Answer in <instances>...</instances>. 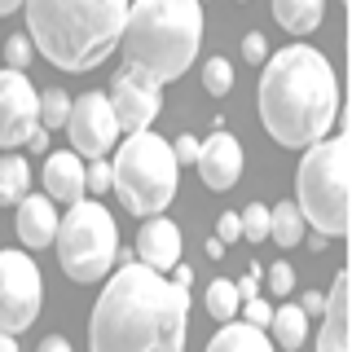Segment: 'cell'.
<instances>
[{"label":"cell","instance_id":"obj_1","mask_svg":"<svg viewBox=\"0 0 352 352\" xmlns=\"http://www.w3.org/2000/svg\"><path fill=\"white\" fill-rule=\"evenodd\" d=\"M190 291L128 260L88 317V352H185Z\"/></svg>","mask_w":352,"mask_h":352},{"label":"cell","instance_id":"obj_2","mask_svg":"<svg viewBox=\"0 0 352 352\" xmlns=\"http://www.w3.org/2000/svg\"><path fill=\"white\" fill-rule=\"evenodd\" d=\"M339 119V80L313 44H286L264 62L260 124L282 150H308Z\"/></svg>","mask_w":352,"mask_h":352},{"label":"cell","instance_id":"obj_3","mask_svg":"<svg viewBox=\"0 0 352 352\" xmlns=\"http://www.w3.org/2000/svg\"><path fill=\"white\" fill-rule=\"evenodd\" d=\"M132 0H22L27 40L58 71H93L119 49Z\"/></svg>","mask_w":352,"mask_h":352},{"label":"cell","instance_id":"obj_4","mask_svg":"<svg viewBox=\"0 0 352 352\" xmlns=\"http://www.w3.org/2000/svg\"><path fill=\"white\" fill-rule=\"evenodd\" d=\"M203 44V0H132L119 36L124 71H137L154 88L181 80Z\"/></svg>","mask_w":352,"mask_h":352},{"label":"cell","instance_id":"obj_5","mask_svg":"<svg viewBox=\"0 0 352 352\" xmlns=\"http://www.w3.org/2000/svg\"><path fill=\"white\" fill-rule=\"evenodd\" d=\"M348 181H352V141L322 137L304 150L300 176H295V207L304 225H313L322 238L348 234Z\"/></svg>","mask_w":352,"mask_h":352},{"label":"cell","instance_id":"obj_6","mask_svg":"<svg viewBox=\"0 0 352 352\" xmlns=\"http://www.w3.org/2000/svg\"><path fill=\"white\" fill-rule=\"evenodd\" d=\"M176 181H181V163L172 159V146L154 132H128L119 141V154L110 163V190L132 216H159L168 212L176 198Z\"/></svg>","mask_w":352,"mask_h":352},{"label":"cell","instance_id":"obj_7","mask_svg":"<svg viewBox=\"0 0 352 352\" xmlns=\"http://www.w3.org/2000/svg\"><path fill=\"white\" fill-rule=\"evenodd\" d=\"M58 264L71 282H102L110 264L119 256V225L93 198L71 203V212L58 220V238H53Z\"/></svg>","mask_w":352,"mask_h":352},{"label":"cell","instance_id":"obj_8","mask_svg":"<svg viewBox=\"0 0 352 352\" xmlns=\"http://www.w3.org/2000/svg\"><path fill=\"white\" fill-rule=\"evenodd\" d=\"M44 278L27 251H0V335H22L40 317Z\"/></svg>","mask_w":352,"mask_h":352},{"label":"cell","instance_id":"obj_9","mask_svg":"<svg viewBox=\"0 0 352 352\" xmlns=\"http://www.w3.org/2000/svg\"><path fill=\"white\" fill-rule=\"evenodd\" d=\"M66 132H71V150L80 159H106V150L119 146V124L115 110H110L106 93H84L71 102V115H66Z\"/></svg>","mask_w":352,"mask_h":352},{"label":"cell","instance_id":"obj_10","mask_svg":"<svg viewBox=\"0 0 352 352\" xmlns=\"http://www.w3.org/2000/svg\"><path fill=\"white\" fill-rule=\"evenodd\" d=\"M40 128V93L22 71H0V150L27 146Z\"/></svg>","mask_w":352,"mask_h":352},{"label":"cell","instance_id":"obj_11","mask_svg":"<svg viewBox=\"0 0 352 352\" xmlns=\"http://www.w3.org/2000/svg\"><path fill=\"white\" fill-rule=\"evenodd\" d=\"M110 110H115L119 132H150V124L159 119V88L150 80H141L137 71H115L110 80Z\"/></svg>","mask_w":352,"mask_h":352},{"label":"cell","instance_id":"obj_12","mask_svg":"<svg viewBox=\"0 0 352 352\" xmlns=\"http://www.w3.org/2000/svg\"><path fill=\"white\" fill-rule=\"evenodd\" d=\"M194 168H198L207 190L225 194V190H234V181L242 176V146L229 137V132H212L207 141H198Z\"/></svg>","mask_w":352,"mask_h":352},{"label":"cell","instance_id":"obj_13","mask_svg":"<svg viewBox=\"0 0 352 352\" xmlns=\"http://www.w3.org/2000/svg\"><path fill=\"white\" fill-rule=\"evenodd\" d=\"M137 264H146L154 273H168L181 264V229L172 225L168 216H150L137 234Z\"/></svg>","mask_w":352,"mask_h":352},{"label":"cell","instance_id":"obj_14","mask_svg":"<svg viewBox=\"0 0 352 352\" xmlns=\"http://www.w3.org/2000/svg\"><path fill=\"white\" fill-rule=\"evenodd\" d=\"M58 212H53V198L49 194H27L18 203V238L22 247L40 251V247H53V238H58Z\"/></svg>","mask_w":352,"mask_h":352},{"label":"cell","instance_id":"obj_15","mask_svg":"<svg viewBox=\"0 0 352 352\" xmlns=\"http://www.w3.org/2000/svg\"><path fill=\"white\" fill-rule=\"evenodd\" d=\"M44 194L53 203H66V207L84 198V159L75 150L49 154V163H44Z\"/></svg>","mask_w":352,"mask_h":352},{"label":"cell","instance_id":"obj_16","mask_svg":"<svg viewBox=\"0 0 352 352\" xmlns=\"http://www.w3.org/2000/svg\"><path fill=\"white\" fill-rule=\"evenodd\" d=\"M317 352H352L348 344V273L330 282L326 308H322V335H317Z\"/></svg>","mask_w":352,"mask_h":352},{"label":"cell","instance_id":"obj_17","mask_svg":"<svg viewBox=\"0 0 352 352\" xmlns=\"http://www.w3.org/2000/svg\"><path fill=\"white\" fill-rule=\"evenodd\" d=\"M207 352H278V348H273V339L264 335V330H256V326H247V322H225V326L212 335Z\"/></svg>","mask_w":352,"mask_h":352},{"label":"cell","instance_id":"obj_18","mask_svg":"<svg viewBox=\"0 0 352 352\" xmlns=\"http://www.w3.org/2000/svg\"><path fill=\"white\" fill-rule=\"evenodd\" d=\"M273 18H278L282 31H291V36H308V31L322 27L326 0H273Z\"/></svg>","mask_w":352,"mask_h":352},{"label":"cell","instance_id":"obj_19","mask_svg":"<svg viewBox=\"0 0 352 352\" xmlns=\"http://www.w3.org/2000/svg\"><path fill=\"white\" fill-rule=\"evenodd\" d=\"M269 330H273V348H282V352L304 348V339H308V317H304V308H300V304L273 308Z\"/></svg>","mask_w":352,"mask_h":352},{"label":"cell","instance_id":"obj_20","mask_svg":"<svg viewBox=\"0 0 352 352\" xmlns=\"http://www.w3.org/2000/svg\"><path fill=\"white\" fill-rule=\"evenodd\" d=\"M31 194V168L22 154H5L0 159V207H18Z\"/></svg>","mask_w":352,"mask_h":352},{"label":"cell","instance_id":"obj_21","mask_svg":"<svg viewBox=\"0 0 352 352\" xmlns=\"http://www.w3.org/2000/svg\"><path fill=\"white\" fill-rule=\"evenodd\" d=\"M304 216H300V207L295 203H278V207H269V238L278 242V247H300L304 242Z\"/></svg>","mask_w":352,"mask_h":352},{"label":"cell","instance_id":"obj_22","mask_svg":"<svg viewBox=\"0 0 352 352\" xmlns=\"http://www.w3.org/2000/svg\"><path fill=\"white\" fill-rule=\"evenodd\" d=\"M238 308H242V300H238V286L229 278H216L207 286V313H212L216 322H234Z\"/></svg>","mask_w":352,"mask_h":352},{"label":"cell","instance_id":"obj_23","mask_svg":"<svg viewBox=\"0 0 352 352\" xmlns=\"http://www.w3.org/2000/svg\"><path fill=\"white\" fill-rule=\"evenodd\" d=\"M66 115H71V97L62 93V88H49V93H40V128H66Z\"/></svg>","mask_w":352,"mask_h":352},{"label":"cell","instance_id":"obj_24","mask_svg":"<svg viewBox=\"0 0 352 352\" xmlns=\"http://www.w3.org/2000/svg\"><path fill=\"white\" fill-rule=\"evenodd\" d=\"M238 229H242L247 242H264V238H269V207H264V203H247L238 212Z\"/></svg>","mask_w":352,"mask_h":352},{"label":"cell","instance_id":"obj_25","mask_svg":"<svg viewBox=\"0 0 352 352\" xmlns=\"http://www.w3.org/2000/svg\"><path fill=\"white\" fill-rule=\"evenodd\" d=\"M203 88L212 97H225L229 88H234V66H229V58H207V66H203Z\"/></svg>","mask_w":352,"mask_h":352},{"label":"cell","instance_id":"obj_26","mask_svg":"<svg viewBox=\"0 0 352 352\" xmlns=\"http://www.w3.org/2000/svg\"><path fill=\"white\" fill-rule=\"evenodd\" d=\"M31 58H36V49H31L27 36H9V40H5V62H9V71H22Z\"/></svg>","mask_w":352,"mask_h":352},{"label":"cell","instance_id":"obj_27","mask_svg":"<svg viewBox=\"0 0 352 352\" xmlns=\"http://www.w3.org/2000/svg\"><path fill=\"white\" fill-rule=\"evenodd\" d=\"M84 190H93V194L110 190V163L106 159H93V168H84Z\"/></svg>","mask_w":352,"mask_h":352},{"label":"cell","instance_id":"obj_28","mask_svg":"<svg viewBox=\"0 0 352 352\" xmlns=\"http://www.w3.org/2000/svg\"><path fill=\"white\" fill-rule=\"evenodd\" d=\"M264 278H269V291H273V295H286V291L295 286V269H291L286 260H278L269 273H264Z\"/></svg>","mask_w":352,"mask_h":352},{"label":"cell","instance_id":"obj_29","mask_svg":"<svg viewBox=\"0 0 352 352\" xmlns=\"http://www.w3.org/2000/svg\"><path fill=\"white\" fill-rule=\"evenodd\" d=\"M242 53H247V62H269V40L260 36V31H247V36H242Z\"/></svg>","mask_w":352,"mask_h":352},{"label":"cell","instance_id":"obj_30","mask_svg":"<svg viewBox=\"0 0 352 352\" xmlns=\"http://www.w3.org/2000/svg\"><path fill=\"white\" fill-rule=\"evenodd\" d=\"M168 146H172V159L176 163H194L198 159V137H190V132H181L176 141H168Z\"/></svg>","mask_w":352,"mask_h":352},{"label":"cell","instance_id":"obj_31","mask_svg":"<svg viewBox=\"0 0 352 352\" xmlns=\"http://www.w3.org/2000/svg\"><path fill=\"white\" fill-rule=\"evenodd\" d=\"M260 278H264V269H260V264H251V269H247V278H242V282H234L238 286V300L242 304H247V300H260Z\"/></svg>","mask_w":352,"mask_h":352},{"label":"cell","instance_id":"obj_32","mask_svg":"<svg viewBox=\"0 0 352 352\" xmlns=\"http://www.w3.org/2000/svg\"><path fill=\"white\" fill-rule=\"evenodd\" d=\"M269 317H273V304L269 300H247V326L269 330Z\"/></svg>","mask_w":352,"mask_h":352},{"label":"cell","instance_id":"obj_33","mask_svg":"<svg viewBox=\"0 0 352 352\" xmlns=\"http://www.w3.org/2000/svg\"><path fill=\"white\" fill-rule=\"evenodd\" d=\"M216 238H220V242H238V238H242V229H238V212H225V216L216 220Z\"/></svg>","mask_w":352,"mask_h":352},{"label":"cell","instance_id":"obj_34","mask_svg":"<svg viewBox=\"0 0 352 352\" xmlns=\"http://www.w3.org/2000/svg\"><path fill=\"white\" fill-rule=\"evenodd\" d=\"M300 308H304V317H322V308H326V295L322 291H304V300H300Z\"/></svg>","mask_w":352,"mask_h":352},{"label":"cell","instance_id":"obj_35","mask_svg":"<svg viewBox=\"0 0 352 352\" xmlns=\"http://www.w3.org/2000/svg\"><path fill=\"white\" fill-rule=\"evenodd\" d=\"M36 352H75V348H71V339L49 335V339H40V348H36Z\"/></svg>","mask_w":352,"mask_h":352},{"label":"cell","instance_id":"obj_36","mask_svg":"<svg viewBox=\"0 0 352 352\" xmlns=\"http://www.w3.org/2000/svg\"><path fill=\"white\" fill-rule=\"evenodd\" d=\"M27 146H31V150H36V154H40V150H49V132H44V128H36V137H31V141H27Z\"/></svg>","mask_w":352,"mask_h":352},{"label":"cell","instance_id":"obj_37","mask_svg":"<svg viewBox=\"0 0 352 352\" xmlns=\"http://www.w3.org/2000/svg\"><path fill=\"white\" fill-rule=\"evenodd\" d=\"M190 282H194L190 264H176V286H185V291H190Z\"/></svg>","mask_w":352,"mask_h":352},{"label":"cell","instance_id":"obj_38","mask_svg":"<svg viewBox=\"0 0 352 352\" xmlns=\"http://www.w3.org/2000/svg\"><path fill=\"white\" fill-rule=\"evenodd\" d=\"M207 256L220 260V256H225V242H220V238H207Z\"/></svg>","mask_w":352,"mask_h":352},{"label":"cell","instance_id":"obj_39","mask_svg":"<svg viewBox=\"0 0 352 352\" xmlns=\"http://www.w3.org/2000/svg\"><path fill=\"white\" fill-rule=\"evenodd\" d=\"M22 9V0H0V18H9V14H18Z\"/></svg>","mask_w":352,"mask_h":352},{"label":"cell","instance_id":"obj_40","mask_svg":"<svg viewBox=\"0 0 352 352\" xmlns=\"http://www.w3.org/2000/svg\"><path fill=\"white\" fill-rule=\"evenodd\" d=\"M0 352H18V344H14L9 335H0Z\"/></svg>","mask_w":352,"mask_h":352}]
</instances>
